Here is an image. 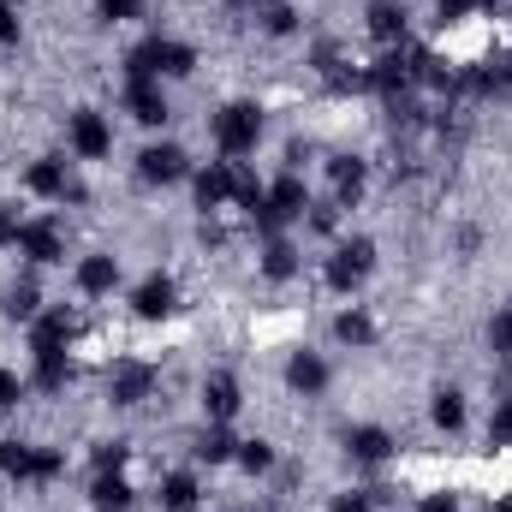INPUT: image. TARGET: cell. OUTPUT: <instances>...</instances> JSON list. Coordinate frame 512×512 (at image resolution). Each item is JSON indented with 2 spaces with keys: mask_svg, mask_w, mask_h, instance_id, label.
Segmentation results:
<instances>
[{
  "mask_svg": "<svg viewBox=\"0 0 512 512\" xmlns=\"http://www.w3.org/2000/svg\"><path fill=\"white\" fill-rule=\"evenodd\" d=\"M256 137H262V114H256V102H233V108L215 114V149H221L227 161L251 155Z\"/></svg>",
  "mask_w": 512,
  "mask_h": 512,
  "instance_id": "obj_1",
  "label": "cell"
},
{
  "mask_svg": "<svg viewBox=\"0 0 512 512\" xmlns=\"http://www.w3.org/2000/svg\"><path fill=\"white\" fill-rule=\"evenodd\" d=\"M66 131H72V149H78L84 161H108V155H114V126H108L96 108H78Z\"/></svg>",
  "mask_w": 512,
  "mask_h": 512,
  "instance_id": "obj_2",
  "label": "cell"
},
{
  "mask_svg": "<svg viewBox=\"0 0 512 512\" xmlns=\"http://www.w3.org/2000/svg\"><path fill=\"white\" fill-rule=\"evenodd\" d=\"M370 262H376V245H370V239H346V245L334 251V262H328V286H334V292H352V286L370 274Z\"/></svg>",
  "mask_w": 512,
  "mask_h": 512,
  "instance_id": "obj_3",
  "label": "cell"
},
{
  "mask_svg": "<svg viewBox=\"0 0 512 512\" xmlns=\"http://www.w3.org/2000/svg\"><path fill=\"white\" fill-rule=\"evenodd\" d=\"M149 393H155V370L137 364V358H120L114 376H108V399H114V405H143Z\"/></svg>",
  "mask_w": 512,
  "mask_h": 512,
  "instance_id": "obj_4",
  "label": "cell"
},
{
  "mask_svg": "<svg viewBox=\"0 0 512 512\" xmlns=\"http://www.w3.org/2000/svg\"><path fill=\"white\" fill-rule=\"evenodd\" d=\"M137 179H143V185H173V179H185V149L149 143V149L137 155Z\"/></svg>",
  "mask_w": 512,
  "mask_h": 512,
  "instance_id": "obj_5",
  "label": "cell"
},
{
  "mask_svg": "<svg viewBox=\"0 0 512 512\" xmlns=\"http://www.w3.org/2000/svg\"><path fill=\"white\" fill-rule=\"evenodd\" d=\"M131 310H137L143 322H161V316H173V310H179V286H173L167 274H149V280L137 286V298H131Z\"/></svg>",
  "mask_w": 512,
  "mask_h": 512,
  "instance_id": "obj_6",
  "label": "cell"
},
{
  "mask_svg": "<svg viewBox=\"0 0 512 512\" xmlns=\"http://www.w3.org/2000/svg\"><path fill=\"white\" fill-rule=\"evenodd\" d=\"M18 251L30 256V262H60L66 245H60V227L54 221H24L18 227Z\"/></svg>",
  "mask_w": 512,
  "mask_h": 512,
  "instance_id": "obj_7",
  "label": "cell"
},
{
  "mask_svg": "<svg viewBox=\"0 0 512 512\" xmlns=\"http://www.w3.org/2000/svg\"><path fill=\"white\" fill-rule=\"evenodd\" d=\"M126 108H131L137 126H161V120H167V96H161L149 78H131L126 84Z\"/></svg>",
  "mask_w": 512,
  "mask_h": 512,
  "instance_id": "obj_8",
  "label": "cell"
},
{
  "mask_svg": "<svg viewBox=\"0 0 512 512\" xmlns=\"http://www.w3.org/2000/svg\"><path fill=\"white\" fill-rule=\"evenodd\" d=\"M268 209H274L280 221L304 215V209H310V185H304L298 173H280V179H274V191H268Z\"/></svg>",
  "mask_w": 512,
  "mask_h": 512,
  "instance_id": "obj_9",
  "label": "cell"
},
{
  "mask_svg": "<svg viewBox=\"0 0 512 512\" xmlns=\"http://www.w3.org/2000/svg\"><path fill=\"white\" fill-rule=\"evenodd\" d=\"M114 286H120V256H84V262H78V292L102 298V292H114Z\"/></svg>",
  "mask_w": 512,
  "mask_h": 512,
  "instance_id": "obj_10",
  "label": "cell"
},
{
  "mask_svg": "<svg viewBox=\"0 0 512 512\" xmlns=\"http://www.w3.org/2000/svg\"><path fill=\"white\" fill-rule=\"evenodd\" d=\"M72 334H78V316H72V310H48V316H36L30 346H36V352H60Z\"/></svg>",
  "mask_w": 512,
  "mask_h": 512,
  "instance_id": "obj_11",
  "label": "cell"
},
{
  "mask_svg": "<svg viewBox=\"0 0 512 512\" xmlns=\"http://www.w3.org/2000/svg\"><path fill=\"white\" fill-rule=\"evenodd\" d=\"M227 197H233V167H227V161L203 167V173H197V209H209V215H215Z\"/></svg>",
  "mask_w": 512,
  "mask_h": 512,
  "instance_id": "obj_12",
  "label": "cell"
},
{
  "mask_svg": "<svg viewBox=\"0 0 512 512\" xmlns=\"http://www.w3.org/2000/svg\"><path fill=\"white\" fill-rule=\"evenodd\" d=\"M203 411H209L215 423H227V417L239 411V382H233L227 370H215V376L203 382Z\"/></svg>",
  "mask_w": 512,
  "mask_h": 512,
  "instance_id": "obj_13",
  "label": "cell"
},
{
  "mask_svg": "<svg viewBox=\"0 0 512 512\" xmlns=\"http://www.w3.org/2000/svg\"><path fill=\"white\" fill-rule=\"evenodd\" d=\"M286 387H292V393H304V399H310V393H322V387H328V364H322V358H310V352H298V358L286 364Z\"/></svg>",
  "mask_w": 512,
  "mask_h": 512,
  "instance_id": "obj_14",
  "label": "cell"
},
{
  "mask_svg": "<svg viewBox=\"0 0 512 512\" xmlns=\"http://www.w3.org/2000/svg\"><path fill=\"white\" fill-rule=\"evenodd\" d=\"M346 447H352V459H364V465H382V459H393V435L387 429H352L346 435Z\"/></svg>",
  "mask_w": 512,
  "mask_h": 512,
  "instance_id": "obj_15",
  "label": "cell"
},
{
  "mask_svg": "<svg viewBox=\"0 0 512 512\" xmlns=\"http://www.w3.org/2000/svg\"><path fill=\"white\" fill-rule=\"evenodd\" d=\"M155 72H167V78H191V72H197V48L155 36Z\"/></svg>",
  "mask_w": 512,
  "mask_h": 512,
  "instance_id": "obj_16",
  "label": "cell"
},
{
  "mask_svg": "<svg viewBox=\"0 0 512 512\" xmlns=\"http://www.w3.org/2000/svg\"><path fill=\"white\" fill-rule=\"evenodd\" d=\"M90 507L96 512H131V489H126V477H96V489H90Z\"/></svg>",
  "mask_w": 512,
  "mask_h": 512,
  "instance_id": "obj_17",
  "label": "cell"
},
{
  "mask_svg": "<svg viewBox=\"0 0 512 512\" xmlns=\"http://www.w3.org/2000/svg\"><path fill=\"white\" fill-rule=\"evenodd\" d=\"M161 507H167V512H191V507H197V477L173 471V477L161 483Z\"/></svg>",
  "mask_w": 512,
  "mask_h": 512,
  "instance_id": "obj_18",
  "label": "cell"
},
{
  "mask_svg": "<svg viewBox=\"0 0 512 512\" xmlns=\"http://www.w3.org/2000/svg\"><path fill=\"white\" fill-rule=\"evenodd\" d=\"M334 340H340V346H376V322L358 316V310H346V316L334 322Z\"/></svg>",
  "mask_w": 512,
  "mask_h": 512,
  "instance_id": "obj_19",
  "label": "cell"
},
{
  "mask_svg": "<svg viewBox=\"0 0 512 512\" xmlns=\"http://www.w3.org/2000/svg\"><path fill=\"white\" fill-rule=\"evenodd\" d=\"M429 417H435V429H447V435H453V429H465V399H459L453 387H441V393H435V405H429Z\"/></svg>",
  "mask_w": 512,
  "mask_h": 512,
  "instance_id": "obj_20",
  "label": "cell"
},
{
  "mask_svg": "<svg viewBox=\"0 0 512 512\" xmlns=\"http://www.w3.org/2000/svg\"><path fill=\"white\" fill-rule=\"evenodd\" d=\"M262 274H268V280H292V274H298V251H292L286 239H268V251H262Z\"/></svg>",
  "mask_w": 512,
  "mask_h": 512,
  "instance_id": "obj_21",
  "label": "cell"
},
{
  "mask_svg": "<svg viewBox=\"0 0 512 512\" xmlns=\"http://www.w3.org/2000/svg\"><path fill=\"white\" fill-rule=\"evenodd\" d=\"M262 30H268V36H292V30H298V12H292L286 0H262Z\"/></svg>",
  "mask_w": 512,
  "mask_h": 512,
  "instance_id": "obj_22",
  "label": "cell"
},
{
  "mask_svg": "<svg viewBox=\"0 0 512 512\" xmlns=\"http://www.w3.org/2000/svg\"><path fill=\"white\" fill-rule=\"evenodd\" d=\"M233 447H239V441H233V435H227V429L215 423V429H209V435L197 441V459H203V465H221V459H233Z\"/></svg>",
  "mask_w": 512,
  "mask_h": 512,
  "instance_id": "obj_23",
  "label": "cell"
},
{
  "mask_svg": "<svg viewBox=\"0 0 512 512\" xmlns=\"http://www.w3.org/2000/svg\"><path fill=\"white\" fill-rule=\"evenodd\" d=\"M370 36H376V42H399V36H405V12H399V6H376V12H370Z\"/></svg>",
  "mask_w": 512,
  "mask_h": 512,
  "instance_id": "obj_24",
  "label": "cell"
},
{
  "mask_svg": "<svg viewBox=\"0 0 512 512\" xmlns=\"http://www.w3.org/2000/svg\"><path fill=\"white\" fill-rule=\"evenodd\" d=\"M489 447H495V453L512 447V399H501V405H495V417H489Z\"/></svg>",
  "mask_w": 512,
  "mask_h": 512,
  "instance_id": "obj_25",
  "label": "cell"
},
{
  "mask_svg": "<svg viewBox=\"0 0 512 512\" xmlns=\"http://www.w3.org/2000/svg\"><path fill=\"white\" fill-rule=\"evenodd\" d=\"M6 316H12V322H36V292H30V286H12V292H6Z\"/></svg>",
  "mask_w": 512,
  "mask_h": 512,
  "instance_id": "obj_26",
  "label": "cell"
},
{
  "mask_svg": "<svg viewBox=\"0 0 512 512\" xmlns=\"http://www.w3.org/2000/svg\"><path fill=\"white\" fill-rule=\"evenodd\" d=\"M239 465H245V471H268V465H274V447H268V441H245V447H239Z\"/></svg>",
  "mask_w": 512,
  "mask_h": 512,
  "instance_id": "obj_27",
  "label": "cell"
},
{
  "mask_svg": "<svg viewBox=\"0 0 512 512\" xmlns=\"http://www.w3.org/2000/svg\"><path fill=\"white\" fill-rule=\"evenodd\" d=\"M143 12V0H102V18H114V24H126Z\"/></svg>",
  "mask_w": 512,
  "mask_h": 512,
  "instance_id": "obj_28",
  "label": "cell"
},
{
  "mask_svg": "<svg viewBox=\"0 0 512 512\" xmlns=\"http://www.w3.org/2000/svg\"><path fill=\"white\" fill-rule=\"evenodd\" d=\"M18 399H24V382H18L12 370H0V411H12Z\"/></svg>",
  "mask_w": 512,
  "mask_h": 512,
  "instance_id": "obj_29",
  "label": "cell"
},
{
  "mask_svg": "<svg viewBox=\"0 0 512 512\" xmlns=\"http://www.w3.org/2000/svg\"><path fill=\"white\" fill-rule=\"evenodd\" d=\"M334 512H370V495H340Z\"/></svg>",
  "mask_w": 512,
  "mask_h": 512,
  "instance_id": "obj_30",
  "label": "cell"
},
{
  "mask_svg": "<svg viewBox=\"0 0 512 512\" xmlns=\"http://www.w3.org/2000/svg\"><path fill=\"white\" fill-rule=\"evenodd\" d=\"M423 512H459V501H453V495H429V501H423Z\"/></svg>",
  "mask_w": 512,
  "mask_h": 512,
  "instance_id": "obj_31",
  "label": "cell"
},
{
  "mask_svg": "<svg viewBox=\"0 0 512 512\" xmlns=\"http://www.w3.org/2000/svg\"><path fill=\"white\" fill-rule=\"evenodd\" d=\"M0 36H6V42L18 36V18H12V6H6V0H0Z\"/></svg>",
  "mask_w": 512,
  "mask_h": 512,
  "instance_id": "obj_32",
  "label": "cell"
},
{
  "mask_svg": "<svg viewBox=\"0 0 512 512\" xmlns=\"http://www.w3.org/2000/svg\"><path fill=\"white\" fill-rule=\"evenodd\" d=\"M262 512H274V507H262Z\"/></svg>",
  "mask_w": 512,
  "mask_h": 512,
  "instance_id": "obj_33",
  "label": "cell"
},
{
  "mask_svg": "<svg viewBox=\"0 0 512 512\" xmlns=\"http://www.w3.org/2000/svg\"><path fill=\"white\" fill-rule=\"evenodd\" d=\"M507 364H512V352H507Z\"/></svg>",
  "mask_w": 512,
  "mask_h": 512,
  "instance_id": "obj_34",
  "label": "cell"
}]
</instances>
